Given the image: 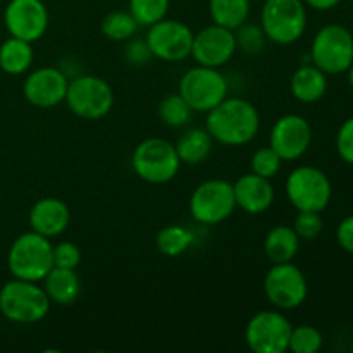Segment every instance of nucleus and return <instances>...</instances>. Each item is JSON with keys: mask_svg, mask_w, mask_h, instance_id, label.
Returning a JSON list of instances; mask_svg holds the SVG:
<instances>
[{"mask_svg": "<svg viewBox=\"0 0 353 353\" xmlns=\"http://www.w3.org/2000/svg\"><path fill=\"white\" fill-rule=\"evenodd\" d=\"M205 130L214 141L226 147L247 145L261 130L257 107L240 97H226L219 105L207 112Z\"/></svg>", "mask_w": 353, "mask_h": 353, "instance_id": "1", "label": "nucleus"}, {"mask_svg": "<svg viewBox=\"0 0 353 353\" xmlns=\"http://www.w3.org/2000/svg\"><path fill=\"white\" fill-rule=\"evenodd\" d=\"M50 299L43 286L26 279H10L0 288V312L16 324H34L50 312Z\"/></svg>", "mask_w": 353, "mask_h": 353, "instance_id": "2", "label": "nucleus"}, {"mask_svg": "<svg viewBox=\"0 0 353 353\" xmlns=\"http://www.w3.org/2000/svg\"><path fill=\"white\" fill-rule=\"evenodd\" d=\"M54 245L34 231H26L12 241L7 254V268L17 279L40 283L54 268Z\"/></svg>", "mask_w": 353, "mask_h": 353, "instance_id": "3", "label": "nucleus"}, {"mask_svg": "<svg viewBox=\"0 0 353 353\" xmlns=\"http://www.w3.org/2000/svg\"><path fill=\"white\" fill-rule=\"evenodd\" d=\"M134 174L150 185H164L178 176L181 161L176 147L164 138H147L137 145L131 157Z\"/></svg>", "mask_w": 353, "mask_h": 353, "instance_id": "4", "label": "nucleus"}, {"mask_svg": "<svg viewBox=\"0 0 353 353\" xmlns=\"http://www.w3.org/2000/svg\"><path fill=\"white\" fill-rule=\"evenodd\" d=\"M261 28L272 43L292 45L307 30V9L303 0H265L261 12Z\"/></svg>", "mask_w": 353, "mask_h": 353, "instance_id": "5", "label": "nucleus"}, {"mask_svg": "<svg viewBox=\"0 0 353 353\" xmlns=\"http://www.w3.org/2000/svg\"><path fill=\"white\" fill-rule=\"evenodd\" d=\"M64 102L79 119L99 121L112 109V86L100 76L81 74L69 81Z\"/></svg>", "mask_w": 353, "mask_h": 353, "instance_id": "6", "label": "nucleus"}, {"mask_svg": "<svg viewBox=\"0 0 353 353\" xmlns=\"http://www.w3.org/2000/svg\"><path fill=\"white\" fill-rule=\"evenodd\" d=\"M310 59L326 74L347 72L353 62V34L341 24L321 28L312 40Z\"/></svg>", "mask_w": 353, "mask_h": 353, "instance_id": "7", "label": "nucleus"}, {"mask_svg": "<svg viewBox=\"0 0 353 353\" xmlns=\"http://www.w3.org/2000/svg\"><path fill=\"white\" fill-rule=\"evenodd\" d=\"M178 93L193 112H209L228 97V81L219 69L196 64L181 76Z\"/></svg>", "mask_w": 353, "mask_h": 353, "instance_id": "8", "label": "nucleus"}, {"mask_svg": "<svg viewBox=\"0 0 353 353\" xmlns=\"http://www.w3.org/2000/svg\"><path fill=\"white\" fill-rule=\"evenodd\" d=\"M286 195L296 210L323 212L331 202L333 186L324 171L314 165H300L286 178Z\"/></svg>", "mask_w": 353, "mask_h": 353, "instance_id": "9", "label": "nucleus"}, {"mask_svg": "<svg viewBox=\"0 0 353 353\" xmlns=\"http://www.w3.org/2000/svg\"><path fill=\"white\" fill-rule=\"evenodd\" d=\"M193 219L205 226H214L230 219L236 209L233 183L226 179H207L193 190L188 203Z\"/></svg>", "mask_w": 353, "mask_h": 353, "instance_id": "10", "label": "nucleus"}, {"mask_svg": "<svg viewBox=\"0 0 353 353\" xmlns=\"http://www.w3.org/2000/svg\"><path fill=\"white\" fill-rule=\"evenodd\" d=\"M264 293L279 310H292L302 305L309 295V285L302 269L293 262L274 264L264 278Z\"/></svg>", "mask_w": 353, "mask_h": 353, "instance_id": "11", "label": "nucleus"}, {"mask_svg": "<svg viewBox=\"0 0 353 353\" xmlns=\"http://www.w3.org/2000/svg\"><path fill=\"white\" fill-rule=\"evenodd\" d=\"M292 323L281 312L262 310L245 327V340L255 353H285L288 350Z\"/></svg>", "mask_w": 353, "mask_h": 353, "instance_id": "12", "label": "nucleus"}, {"mask_svg": "<svg viewBox=\"0 0 353 353\" xmlns=\"http://www.w3.org/2000/svg\"><path fill=\"white\" fill-rule=\"evenodd\" d=\"M193 34L195 33L183 21L164 17L159 23L148 26L145 41L155 59L164 62H179L192 55Z\"/></svg>", "mask_w": 353, "mask_h": 353, "instance_id": "13", "label": "nucleus"}, {"mask_svg": "<svg viewBox=\"0 0 353 353\" xmlns=\"http://www.w3.org/2000/svg\"><path fill=\"white\" fill-rule=\"evenodd\" d=\"M312 143V128L300 114L281 116L269 133V147L283 159L292 162L302 157Z\"/></svg>", "mask_w": 353, "mask_h": 353, "instance_id": "14", "label": "nucleus"}, {"mask_svg": "<svg viewBox=\"0 0 353 353\" xmlns=\"http://www.w3.org/2000/svg\"><path fill=\"white\" fill-rule=\"evenodd\" d=\"M236 50V37L230 28L212 23L193 34L192 57L199 65L219 69L234 57Z\"/></svg>", "mask_w": 353, "mask_h": 353, "instance_id": "15", "label": "nucleus"}, {"mask_svg": "<svg viewBox=\"0 0 353 353\" xmlns=\"http://www.w3.org/2000/svg\"><path fill=\"white\" fill-rule=\"evenodd\" d=\"M3 23L10 37L33 43L48 28L47 6L41 0H10L3 10Z\"/></svg>", "mask_w": 353, "mask_h": 353, "instance_id": "16", "label": "nucleus"}, {"mask_svg": "<svg viewBox=\"0 0 353 353\" xmlns=\"http://www.w3.org/2000/svg\"><path fill=\"white\" fill-rule=\"evenodd\" d=\"M69 79L61 69L38 68L26 76L23 85V95L28 102L38 109H52L65 100Z\"/></svg>", "mask_w": 353, "mask_h": 353, "instance_id": "17", "label": "nucleus"}, {"mask_svg": "<svg viewBox=\"0 0 353 353\" xmlns=\"http://www.w3.org/2000/svg\"><path fill=\"white\" fill-rule=\"evenodd\" d=\"M71 223V210L55 196L37 200L30 210V228L45 238H55L65 233Z\"/></svg>", "mask_w": 353, "mask_h": 353, "instance_id": "18", "label": "nucleus"}, {"mask_svg": "<svg viewBox=\"0 0 353 353\" xmlns=\"http://www.w3.org/2000/svg\"><path fill=\"white\" fill-rule=\"evenodd\" d=\"M233 192L236 207L248 214H262L269 210L276 196L271 179L262 178L255 172L240 176L233 183Z\"/></svg>", "mask_w": 353, "mask_h": 353, "instance_id": "19", "label": "nucleus"}, {"mask_svg": "<svg viewBox=\"0 0 353 353\" xmlns=\"http://www.w3.org/2000/svg\"><path fill=\"white\" fill-rule=\"evenodd\" d=\"M43 290L52 303L57 305H69L76 302L81 293V279L76 269L52 268L43 278Z\"/></svg>", "mask_w": 353, "mask_h": 353, "instance_id": "20", "label": "nucleus"}, {"mask_svg": "<svg viewBox=\"0 0 353 353\" xmlns=\"http://www.w3.org/2000/svg\"><path fill=\"white\" fill-rule=\"evenodd\" d=\"M293 97L302 103H316L326 95L327 74L317 65L309 64L296 69L290 81Z\"/></svg>", "mask_w": 353, "mask_h": 353, "instance_id": "21", "label": "nucleus"}, {"mask_svg": "<svg viewBox=\"0 0 353 353\" xmlns=\"http://www.w3.org/2000/svg\"><path fill=\"white\" fill-rule=\"evenodd\" d=\"M212 145L214 138L205 128H190L179 137L174 147L181 164L199 165L209 159Z\"/></svg>", "mask_w": 353, "mask_h": 353, "instance_id": "22", "label": "nucleus"}, {"mask_svg": "<svg viewBox=\"0 0 353 353\" xmlns=\"http://www.w3.org/2000/svg\"><path fill=\"white\" fill-rule=\"evenodd\" d=\"M300 248V238L295 230L290 226H276L268 233L264 240L265 257L272 264H283V262H293Z\"/></svg>", "mask_w": 353, "mask_h": 353, "instance_id": "23", "label": "nucleus"}, {"mask_svg": "<svg viewBox=\"0 0 353 353\" xmlns=\"http://www.w3.org/2000/svg\"><path fill=\"white\" fill-rule=\"evenodd\" d=\"M34 59L30 41L10 37L0 45V69L10 76L24 74L31 68Z\"/></svg>", "mask_w": 353, "mask_h": 353, "instance_id": "24", "label": "nucleus"}, {"mask_svg": "<svg viewBox=\"0 0 353 353\" xmlns=\"http://www.w3.org/2000/svg\"><path fill=\"white\" fill-rule=\"evenodd\" d=\"M209 12L214 24L238 30L250 16V0H209Z\"/></svg>", "mask_w": 353, "mask_h": 353, "instance_id": "25", "label": "nucleus"}, {"mask_svg": "<svg viewBox=\"0 0 353 353\" xmlns=\"http://www.w3.org/2000/svg\"><path fill=\"white\" fill-rule=\"evenodd\" d=\"M159 252L165 257H179L193 245V233L185 226L171 224L162 228L155 238Z\"/></svg>", "mask_w": 353, "mask_h": 353, "instance_id": "26", "label": "nucleus"}, {"mask_svg": "<svg viewBox=\"0 0 353 353\" xmlns=\"http://www.w3.org/2000/svg\"><path fill=\"white\" fill-rule=\"evenodd\" d=\"M140 24L137 23L130 10H112L102 19L100 30L105 38L112 41H128L134 37Z\"/></svg>", "mask_w": 353, "mask_h": 353, "instance_id": "27", "label": "nucleus"}, {"mask_svg": "<svg viewBox=\"0 0 353 353\" xmlns=\"http://www.w3.org/2000/svg\"><path fill=\"white\" fill-rule=\"evenodd\" d=\"M192 107L186 103L179 93H172V95L164 97L159 103V117L164 124L169 128H183L190 123L192 119Z\"/></svg>", "mask_w": 353, "mask_h": 353, "instance_id": "28", "label": "nucleus"}, {"mask_svg": "<svg viewBox=\"0 0 353 353\" xmlns=\"http://www.w3.org/2000/svg\"><path fill=\"white\" fill-rule=\"evenodd\" d=\"M171 0H130V12L140 26H152L168 16Z\"/></svg>", "mask_w": 353, "mask_h": 353, "instance_id": "29", "label": "nucleus"}, {"mask_svg": "<svg viewBox=\"0 0 353 353\" xmlns=\"http://www.w3.org/2000/svg\"><path fill=\"white\" fill-rule=\"evenodd\" d=\"M321 348H323V334L317 327L309 324L292 327L288 350L293 353H317Z\"/></svg>", "mask_w": 353, "mask_h": 353, "instance_id": "30", "label": "nucleus"}, {"mask_svg": "<svg viewBox=\"0 0 353 353\" xmlns=\"http://www.w3.org/2000/svg\"><path fill=\"white\" fill-rule=\"evenodd\" d=\"M252 172L262 176V178L272 179L279 171H281L283 159L276 154V150H272L271 147H264L255 150V154L252 155Z\"/></svg>", "mask_w": 353, "mask_h": 353, "instance_id": "31", "label": "nucleus"}, {"mask_svg": "<svg viewBox=\"0 0 353 353\" xmlns=\"http://www.w3.org/2000/svg\"><path fill=\"white\" fill-rule=\"evenodd\" d=\"M234 37H236V47L248 55L259 54L264 48L265 40H268L261 26L247 23L234 30Z\"/></svg>", "mask_w": 353, "mask_h": 353, "instance_id": "32", "label": "nucleus"}, {"mask_svg": "<svg viewBox=\"0 0 353 353\" xmlns=\"http://www.w3.org/2000/svg\"><path fill=\"white\" fill-rule=\"evenodd\" d=\"M293 230L299 234L300 240H314L323 233V217L321 212H312V210H300L293 223Z\"/></svg>", "mask_w": 353, "mask_h": 353, "instance_id": "33", "label": "nucleus"}, {"mask_svg": "<svg viewBox=\"0 0 353 353\" xmlns=\"http://www.w3.org/2000/svg\"><path fill=\"white\" fill-rule=\"evenodd\" d=\"M52 254H54L55 268L76 269L81 262V250L72 241H61V243L54 245Z\"/></svg>", "mask_w": 353, "mask_h": 353, "instance_id": "34", "label": "nucleus"}, {"mask_svg": "<svg viewBox=\"0 0 353 353\" xmlns=\"http://www.w3.org/2000/svg\"><path fill=\"white\" fill-rule=\"evenodd\" d=\"M336 152L341 161L353 165V117H348L338 130Z\"/></svg>", "mask_w": 353, "mask_h": 353, "instance_id": "35", "label": "nucleus"}, {"mask_svg": "<svg viewBox=\"0 0 353 353\" xmlns=\"http://www.w3.org/2000/svg\"><path fill=\"white\" fill-rule=\"evenodd\" d=\"M152 57H154V55H152L147 41L131 40L130 38V43L124 48V59H126L131 65H138V68H140V65L147 64Z\"/></svg>", "mask_w": 353, "mask_h": 353, "instance_id": "36", "label": "nucleus"}, {"mask_svg": "<svg viewBox=\"0 0 353 353\" xmlns=\"http://www.w3.org/2000/svg\"><path fill=\"white\" fill-rule=\"evenodd\" d=\"M336 240L340 247L343 248L347 254L353 255V214L352 216L345 217L336 230Z\"/></svg>", "mask_w": 353, "mask_h": 353, "instance_id": "37", "label": "nucleus"}, {"mask_svg": "<svg viewBox=\"0 0 353 353\" xmlns=\"http://www.w3.org/2000/svg\"><path fill=\"white\" fill-rule=\"evenodd\" d=\"M303 2L316 10H330L336 7L341 0H303Z\"/></svg>", "mask_w": 353, "mask_h": 353, "instance_id": "38", "label": "nucleus"}, {"mask_svg": "<svg viewBox=\"0 0 353 353\" xmlns=\"http://www.w3.org/2000/svg\"><path fill=\"white\" fill-rule=\"evenodd\" d=\"M347 72H348V83H350V86L353 88V62H352L350 68L347 69Z\"/></svg>", "mask_w": 353, "mask_h": 353, "instance_id": "39", "label": "nucleus"}, {"mask_svg": "<svg viewBox=\"0 0 353 353\" xmlns=\"http://www.w3.org/2000/svg\"><path fill=\"white\" fill-rule=\"evenodd\" d=\"M352 352H353V340H352Z\"/></svg>", "mask_w": 353, "mask_h": 353, "instance_id": "40", "label": "nucleus"}, {"mask_svg": "<svg viewBox=\"0 0 353 353\" xmlns=\"http://www.w3.org/2000/svg\"><path fill=\"white\" fill-rule=\"evenodd\" d=\"M262 2H265V0H262Z\"/></svg>", "mask_w": 353, "mask_h": 353, "instance_id": "41", "label": "nucleus"}, {"mask_svg": "<svg viewBox=\"0 0 353 353\" xmlns=\"http://www.w3.org/2000/svg\"><path fill=\"white\" fill-rule=\"evenodd\" d=\"M352 2H353V0H352Z\"/></svg>", "mask_w": 353, "mask_h": 353, "instance_id": "42", "label": "nucleus"}]
</instances>
